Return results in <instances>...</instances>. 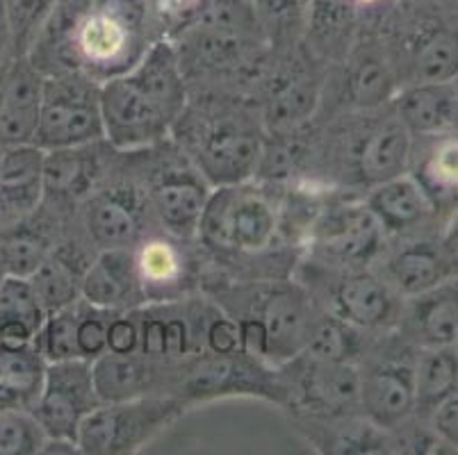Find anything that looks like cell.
Wrapping results in <instances>:
<instances>
[{"mask_svg": "<svg viewBox=\"0 0 458 455\" xmlns=\"http://www.w3.org/2000/svg\"><path fill=\"white\" fill-rule=\"evenodd\" d=\"M103 132L112 146L144 148L165 139L181 121L187 87L176 48L156 41L128 71L101 82Z\"/></svg>", "mask_w": 458, "mask_h": 455, "instance_id": "obj_1", "label": "cell"}, {"mask_svg": "<svg viewBox=\"0 0 458 455\" xmlns=\"http://www.w3.org/2000/svg\"><path fill=\"white\" fill-rule=\"evenodd\" d=\"M312 321L310 296L303 287L293 282L256 287L249 312L237 316L242 350L274 365L294 360L303 353Z\"/></svg>", "mask_w": 458, "mask_h": 455, "instance_id": "obj_2", "label": "cell"}, {"mask_svg": "<svg viewBox=\"0 0 458 455\" xmlns=\"http://www.w3.org/2000/svg\"><path fill=\"white\" fill-rule=\"evenodd\" d=\"M182 410V399L162 394L98 403L81 424L78 451L91 455L135 453L176 421Z\"/></svg>", "mask_w": 458, "mask_h": 455, "instance_id": "obj_3", "label": "cell"}, {"mask_svg": "<svg viewBox=\"0 0 458 455\" xmlns=\"http://www.w3.org/2000/svg\"><path fill=\"white\" fill-rule=\"evenodd\" d=\"M278 231V210L265 191L240 185L216 187L203 212L199 235L228 256H256Z\"/></svg>", "mask_w": 458, "mask_h": 455, "instance_id": "obj_4", "label": "cell"}, {"mask_svg": "<svg viewBox=\"0 0 458 455\" xmlns=\"http://www.w3.org/2000/svg\"><path fill=\"white\" fill-rule=\"evenodd\" d=\"M101 85L85 75L44 78L41 110L32 144L41 150L78 148L106 137L101 116Z\"/></svg>", "mask_w": 458, "mask_h": 455, "instance_id": "obj_5", "label": "cell"}, {"mask_svg": "<svg viewBox=\"0 0 458 455\" xmlns=\"http://www.w3.org/2000/svg\"><path fill=\"white\" fill-rule=\"evenodd\" d=\"M141 12L131 0H103L81 19L73 32V46L89 73L107 80L131 69L144 50L140 41Z\"/></svg>", "mask_w": 458, "mask_h": 455, "instance_id": "obj_6", "label": "cell"}, {"mask_svg": "<svg viewBox=\"0 0 458 455\" xmlns=\"http://www.w3.org/2000/svg\"><path fill=\"white\" fill-rule=\"evenodd\" d=\"M101 403L94 387L91 362L64 360L46 365L44 385L30 415L46 440L78 446V431L85 417Z\"/></svg>", "mask_w": 458, "mask_h": 455, "instance_id": "obj_7", "label": "cell"}, {"mask_svg": "<svg viewBox=\"0 0 458 455\" xmlns=\"http://www.w3.org/2000/svg\"><path fill=\"white\" fill-rule=\"evenodd\" d=\"M191 153L197 171L215 187L247 182L262 160V144L256 128L235 114L208 119L194 131Z\"/></svg>", "mask_w": 458, "mask_h": 455, "instance_id": "obj_8", "label": "cell"}, {"mask_svg": "<svg viewBox=\"0 0 458 455\" xmlns=\"http://www.w3.org/2000/svg\"><path fill=\"white\" fill-rule=\"evenodd\" d=\"M190 399H216V396H260V399L287 403L290 390L265 362L249 353L216 356L206 353L190 367L185 381Z\"/></svg>", "mask_w": 458, "mask_h": 455, "instance_id": "obj_9", "label": "cell"}, {"mask_svg": "<svg viewBox=\"0 0 458 455\" xmlns=\"http://www.w3.org/2000/svg\"><path fill=\"white\" fill-rule=\"evenodd\" d=\"M312 228V244L343 265H368L381 249L383 228L365 203L333 207Z\"/></svg>", "mask_w": 458, "mask_h": 455, "instance_id": "obj_10", "label": "cell"}, {"mask_svg": "<svg viewBox=\"0 0 458 455\" xmlns=\"http://www.w3.org/2000/svg\"><path fill=\"white\" fill-rule=\"evenodd\" d=\"M81 296L110 312L135 310L147 303V291L137 269V256L128 249H107L82 274Z\"/></svg>", "mask_w": 458, "mask_h": 455, "instance_id": "obj_11", "label": "cell"}, {"mask_svg": "<svg viewBox=\"0 0 458 455\" xmlns=\"http://www.w3.org/2000/svg\"><path fill=\"white\" fill-rule=\"evenodd\" d=\"M210 194L208 181L197 169H166L153 182L151 203L172 235L194 237L199 235Z\"/></svg>", "mask_w": 458, "mask_h": 455, "instance_id": "obj_12", "label": "cell"}, {"mask_svg": "<svg viewBox=\"0 0 458 455\" xmlns=\"http://www.w3.org/2000/svg\"><path fill=\"white\" fill-rule=\"evenodd\" d=\"M44 94V75L37 64L16 62L0 87V141L5 146L32 144Z\"/></svg>", "mask_w": 458, "mask_h": 455, "instance_id": "obj_13", "label": "cell"}, {"mask_svg": "<svg viewBox=\"0 0 458 455\" xmlns=\"http://www.w3.org/2000/svg\"><path fill=\"white\" fill-rule=\"evenodd\" d=\"M360 406L377 428L393 431L415 412V375L406 365H378L360 375Z\"/></svg>", "mask_w": 458, "mask_h": 455, "instance_id": "obj_14", "label": "cell"}, {"mask_svg": "<svg viewBox=\"0 0 458 455\" xmlns=\"http://www.w3.org/2000/svg\"><path fill=\"white\" fill-rule=\"evenodd\" d=\"M297 394L310 410L337 415L360 403V374L349 362H327L301 353Z\"/></svg>", "mask_w": 458, "mask_h": 455, "instance_id": "obj_15", "label": "cell"}, {"mask_svg": "<svg viewBox=\"0 0 458 455\" xmlns=\"http://www.w3.org/2000/svg\"><path fill=\"white\" fill-rule=\"evenodd\" d=\"M394 300L390 287L368 271H349L333 290V315L368 331L390 321Z\"/></svg>", "mask_w": 458, "mask_h": 455, "instance_id": "obj_16", "label": "cell"}, {"mask_svg": "<svg viewBox=\"0 0 458 455\" xmlns=\"http://www.w3.org/2000/svg\"><path fill=\"white\" fill-rule=\"evenodd\" d=\"M408 157H411V131L399 116H393L363 137L353 160L360 181L368 185H378L402 175Z\"/></svg>", "mask_w": 458, "mask_h": 455, "instance_id": "obj_17", "label": "cell"}, {"mask_svg": "<svg viewBox=\"0 0 458 455\" xmlns=\"http://www.w3.org/2000/svg\"><path fill=\"white\" fill-rule=\"evenodd\" d=\"M46 150L35 144L7 146L0 156V203L12 212H32L44 194Z\"/></svg>", "mask_w": 458, "mask_h": 455, "instance_id": "obj_18", "label": "cell"}, {"mask_svg": "<svg viewBox=\"0 0 458 455\" xmlns=\"http://www.w3.org/2000/svg\"><path fill=\"white\" fill-rule=\"evenodd\" d=\"M397 116L411 135H440L456 123L458 98L452 82H418L397 98Z\"/></svg>", "mask_w": 458, "mask_h": 455, "instance_id": "obj_19", "label": "cell"}, {"mask_svg": "<svg viewBox=\"0 0 458 455\" xmlns=\"http://www.w3.org/2000/svg\"><path fill=\"white\" fill-rule=\"evenodd\" d=\"M151 358L141 353H110L106 350L101 358L91 362V375H94L96 394L101 403H116V400L137 399V396L156 394L153 381L156 369Z\"/></svg>", "mask_w": 458, "mask_h": 455, "instance_id": "obj_20", "label": "cell"}, {"mask_svg": "<svg viewBox=\"0 0 458 455\" xmlns=\"http://www.w3.org/2000/svg\"><path fill=\"white\" fill-rule=\"evenodd\" d=\"M46 310L28 278L7 275L0 285V346L26 349L35 341Z\"/></svg>", "mask_w": 458, "mask_h": 455, "instance_id": "obj_21", "label": "cell"}, {"mask_svg": "<svg viewBox=\"0 0 458 455\" xmlns=\"http://www.w3.org/2000/svg\"><path fill=\"white\" fill-rule=\"evenodd\" d=\"M365 206L377 216L383 231L388 232H403L413 228L428 215L431 207L424 187L403 173L374 185Z\"/></svg>", "mask_w": 458, "mask_h": 455, "instance_id": "obj_22", "label": "cell"}, {"mask_svg": "<svg viewBox=\"0 0 458 455\" xmlns=\"http://www.w3.org/2000/svg\"><path fill=\"white\" fill-rule=\"evenodd\" d=\"M87 231L103 250L128 249L141 232L140 210L131 198L119 191H106L91 198L85 212Z\"/></svg>", "mask_w": 458, "mask_h": 455, "instance_id": "obj_23", "label": "cell"}, {"mask_svg": "<svg viewBox=\"0 0 458 455\" xmlns=\"http://www.w3.org/2000/svg\"><path fill=\"white\" fill-rule=\"evenodd\" d=\"M411 324L427 346H449L458 335V281L440 282L415 296Z\"/></svg>", "mask_w": 458, "mask_h": 455, "instance_id": "obj_24", "label": "cell"}, {"mask_svg": "<svg viewBox=\"0 0 458 455\" xmlns=\"http://www.w3.org/2000/svg\"><path fill=\"white\" fill-rule=\"evenodd\" d=\"M46 375V360L35 346H0V408L30 410L39 396Z\"/></svg>", "mask_w": 458, "mask_h": 455, "instance_id": "obj_25", "label": "cell"}, {"mask_svg": "<svg viewBox=\"0 0 458 455\" xmlns=\"http://www.w3.org/2000/svg\"><path fill=\"white\" fill-rule=\"evenodd\" d=\"M415 412L431 417L436 408L458 392V350L449 346H427L413 369Z\"/></svg>", "mask_w": 458, "mask_h": 455, "instance_id": "obj_26", "label": "cell"}, {"mask_svg": "<svg viewBox=\"0 0 458 455\" xmlns=\"http://www.w3.org/2000/svg\"><path fill=\"white\" fill-rule=\"evenodd\" d=\"M388 275L399 294L415 299L443 282L445 260L431 244H411L390 260Z\"/></svg>", "mask_w": 458, "mask_h": 455, "instance_id": "obj_27", "label": "cell"}, {"mask_svg": "<svg viewBox=\"0 0 458 455\" xmlns=\"http://www.w3.org/2000/svg\"><path fill=\"white\" fill-rule=\"evenodd\" d=\"M137 269H140L147 299L156 296L157 300H165V296L176 290L187 275L181 250L169 241L144 244V249L137 256Z\"/></svg>", "mask_w": 458, "mask_h": 455, "instance_id": "obj_28", "label": "cell"}, {"mask_svg": "<svg viewBox=\"0 0 458 455\" xmlns=\"http://www.w3.org/2000/svg\"><path fill=\"white\" fill-rule=\"evenodd\" d=\"M360 349H363L360 328L340 319L337 315H328L312 321L303 353L310 358H318V360L349 362L352 365L358 353H360Z\"/></svg>", "mask_w": 458, "mask_h": 455, "instance_id": "obj_29", "label": "cell"}, {"mask_svg": "<svg viewBox=\"0 0 458 455\" xmlns=\"http://www.w3.org/2000/svg\"><path fill=\"white\" fill-rule=\"evenodd\" d=\"M413 73L418 82H454L458 75V35L438 28L413 48Z\"/></svg>", "mask_w": 458, "mask_h": 455, "instance_id": "obj_30", "label": "cell"}, {"mask_svg": "<svg viewBox=\"0 0 458 455\" xmlns=\"http://www.w3.org/2000/svg\"><path fill=\"white\" fill-rule=\"evenodd\" d=\"M28 281H30L35 294L39 296L46 315L60 310V308L73 306L81 299L82 275L78 278L71 262L60 253H48L39 269Z\"/></svg>", "mask_w": 458, "mask_h": 455, "instance_id": "obj_31", "label": "cell"}, {"mask_svg": "<svg viewBox=\"0 0 458 455\" xmlns=\"http://www.w3.org/2000/svg\"><path fill=\"white\" fill-rule=\"evenodd\" d=\"M315 105H318L315 85L310 80H303V78H293V80L276 87V91L269 96L265 121L272 131H293L312 114Z\"/></svg>", "mask_w": 458, "mask_h": 455, "instance_id": "obj_32", "label": "cell"}, {"mask_svg": "<svg viewBox=\"0 0 458 455\" xmlns=\"http://www.w3.org/2000/svg\"><path fill=\"white\" fill-rule=\"evenodd\" d=\"M78 303V300H76ZM66 306L55 312H48L37 331L32 346L37 349L46 365L64 360H82L78 350V306Z\"/></svg>", "mask_w": 458, "mask_h": 455, "instance_id": "obj_33", "label": "cell"}, {"mask_svg": "<svg viewBox=\"0 0 458 455\" xmlns=\"http://www.w3.org/2000/svg\"><path fill=\"white\" fill-rule=\"evenodd\" d=\"M349 94L360 107H377L393 96V69L377 53H365L349 71Z\"/></svg>", "mask_w": 458, "mask_h": 455, "instance_id": "obj_34", "label": "cell"}, {"mask_svg": "<svg viewBox=\"0 0 458 455\" xmlns=\"http://www.w3.org/2000/svg\"><path fill=\"white\" fill-rule=\"evenodd\" d=\"M46 435L30 410L0 408V455L41 453Z\"/></svg>", "mask_w": 458, "mask_h": 455, "instance_id": "obj_35", "label": "cell"}, {"mask_svg": "<svg viewBox=\"0 0 458 455\" xmlns=\"http://www.w3.org/2000/svg\"><path fill=\"white\" fill-rule=\"evenodd\" d=\"M78 148L46 150L44 160V191L73 194L85 182V162L78 156Z\"/></svg>", "mask_w": 458, "mask_h": 455, "instance_id": "obj_36", "label": "cell"}, {"mask_svg": "<svg viewBox=\"0 0 458 455\" xmlns=\"http://www.w3.org/2000/svg\"><path fill=\"white\" fill-rule=\"evenodd\" d=\"M78 350L81 358L94 362L107 350V324H110V310L96 308L85 299H78Z\"/></svg>", "mask_w": 458, "mask_h": 455, "instance_id": "obj_37", "label": "cell"}, {"mask_svg": "<svg viewBox=\"0 0 458 455\" xmlns=\"http://www.w3.org/2000/svg\"><path fill=\"white\" fill-rule=\"evenodd\" d=\"M55 3L57 0H5L16 50H26L32 44L41 25L55 10Z\"/></svg>", "mask_w": 458, "mask_h": 455, "instance_id": "obj_38", "label": "cell"}, {"mask_svg": "<svg viewBox=\"0 0 458 455\" xmlns=\"http://www.w3.org/2000/svg\"><path fill=\"white\" fill-rule=\"evenodd\" d=\"M46 256L48 250L30 237H10L0 241V262L12 278H30L46 260Z\"/></svg>", "mask_w": 458, "mask_h": 455, "instance_id": "obj_39", "label": "cell"}, {"mask_svg": "<svg viewBox=\"0 0 458 455\" xmlns=\"http://www.w3.org/2000/svg\"><path fill=\"white\" fill-rule=\"evenodd\" d=\"M162 328H165V360H182L190 356L197 340V328L191 325L190 316L185 312L176 310V306H166L162 300Z\"/></svg>", "mask_w": 458, "mask_h": 455, "instance_id": "obj_40", "label": "cell"}, {"mask_svg": "<svg viewBox=\"0 0 458 455\" xmlns=\"http://www.w3.org/2000/svg\"><path fill=\"white\" fill-rule=\"evenodd\" d=\"M422 181L420 185L431 187L436 191L458 190V139L443 141L433 150L424 164Z\"/></svg>", "mask_w": 458, "mask_h": 455, "instance_id": "obj_41", "label": "cell"}, {"mask_svg": "<svg viewBox=\"0 0 458 455\" xmlns=\"http://www.w3.org/2000/svg\"><path fill=\"white\" fill-rule=\"evenodd\" d=\"M203 341H206L208 353L216 356H231V353H244L242 335H240V324L235 316L216 312L206 321L203 328Z\"/></svg>", "mask_w": 458, "mask_h": 455, "instance_id": "obj_42", "label": "cell"}, {"mask_svg": "<svg viewBox=\"0 0 458 455\" xmlns=\"http://www.w3.org/2000/svg\"><path fill=\"white\" fill-rule=\"evenodd\" d=\"M352 0H308V21L318 37H333L343 30L352 14Z\"/></svg>", "mask_w": 458, "mask_h": 455, "instance_id": "obj_43", "label": "cell"}, {"mask_svg": "<svg viewBox=\"0 0 458 455\" xmlns=\"http://www.w3.org/2000/svg\"><path fill=\"white\" fill-rule=\"evenodd\" d=\"M107 350L110 353H140V315L132 310L112 312L107 324Z\"/></svg>", "mask_w": 458, "mask_h": 455, "instance_id": "obj_44", "label": "cell"}, {"mask_svg": "<svg viewBox=\"0 0 458 455\" xmlns=\"http://www.w3.org/2000/svg\"><path fill=\"white\" fill-rule=\"evenodd\" d=\"M431 421L433 431L438 433L447 444L458 449V392L436 408V412L431 415Z\"/></svg>", "mask_w": 458, "mask_h": 455, "instance_id": "obj_45", "label": "cell"}, {"mask_svg": "<svg viewBox=\"0 0 458 455\" xmlns=\"http://www.w3.org/2000/svg\"><path fill=\"white\" fill-rule=\"evenodd\" d=\"M303 3L308 5V0H253V10L262 19L281 21L301 10Z\"/></svg>", "mask_w": 458, "mask_h": 455, "instance_id": "obj_46", "label": "cell"}, {"mask_svg": "<svg viewBox=\"0 0 458 455\" xmlns=\"http://www.w3.org/2000/svg\"><path fill=\"white\" fill-rule=\"evenodd\" d=\"M12 41V28H10V16H7L5 0H0V53L5 50V46Z\"/></svg>", "mask_w": 458, "mask_h": 455, "instance_id": "obj_47", "label": "cell"}, {"mask_svg": "<svg viewBox=\"0 0 458 455\" xmlns=\"http://www.w3.org/2000/svg\"><path fill=\"white\" fill-rule=\"evenodd\" d=\"M445 249L452 250V253H456L458 250V215L454 216V221L447 228V235H445Z\"/></svg>", "mask_w": 458, "mask_h": 455, "instance_id": "obj_48", "label": "cell"}, {"mask_svg": "<svg viewBox=\"0 0 458 455\" xmlns=\"http://www.w3.org/2000/svg\"><path fill=\"white\" fill-rule=\"evenodd\" d=\"M166 3H172V5L176 7L178 12H181L182 7H190V5H194V3H197V0H166Z\"/></svg>", "mask_w": 458, "mask_h": 455, "instance_id": "obj_49", "label": "cell"}, {"mask_svg": "<svg viewBox=\"0 0 458 455\" xmlns=\"http://www.w3.org/2000/svg\"><path fill=\"white\" fill-rule=\"evenodd\" d=\"M353 5H377L378 0H352Z\"/></svg>", "mask_w": 458, "mask_h": 455, "instance_id": "obj_50", "label": "cell"}, {"mask_svg": "<svg viewBox=\"0 0 458 455\" xmlns=\"http://www.w3.org/2000/svg\"><path fill=\"white\" fill-rule=\"evenodd\" d=\"M7 278V274H5V269H3V262H0V285H3V281H5Z\"/></svg>", "mask_w": 458, "mask_h": 455, "instance_id": "obj_51", "label": "cell"}, {"mask_svg": "<svg viewBox=\"0 0 458 455\" xmlns=\"http://www.w3.org/2000/svg\"><path fill=\"white\" fill-rule=\"evenodd\" d=\"M452 85H454V91H456V98H458V75H456V78H454Z\"/></svg>", "mask_w": 458, "mask_h": 455, "instance_id": "obj_52", "label": "cell"}, {"mask_svg": "<svg viewBox=\"0 0 458 455\" xmlns=\"http://www.w3.org/2000/svg\"><path fill=\"white\" fill-rule=\"evenodd\" d=\"M454 349L458 350V335H456V341H454Z\"/></svg>", "mask_w": 458, "mask_h": 455, "instance_id": "obj_53", "label": "cell"}]
</instances>
